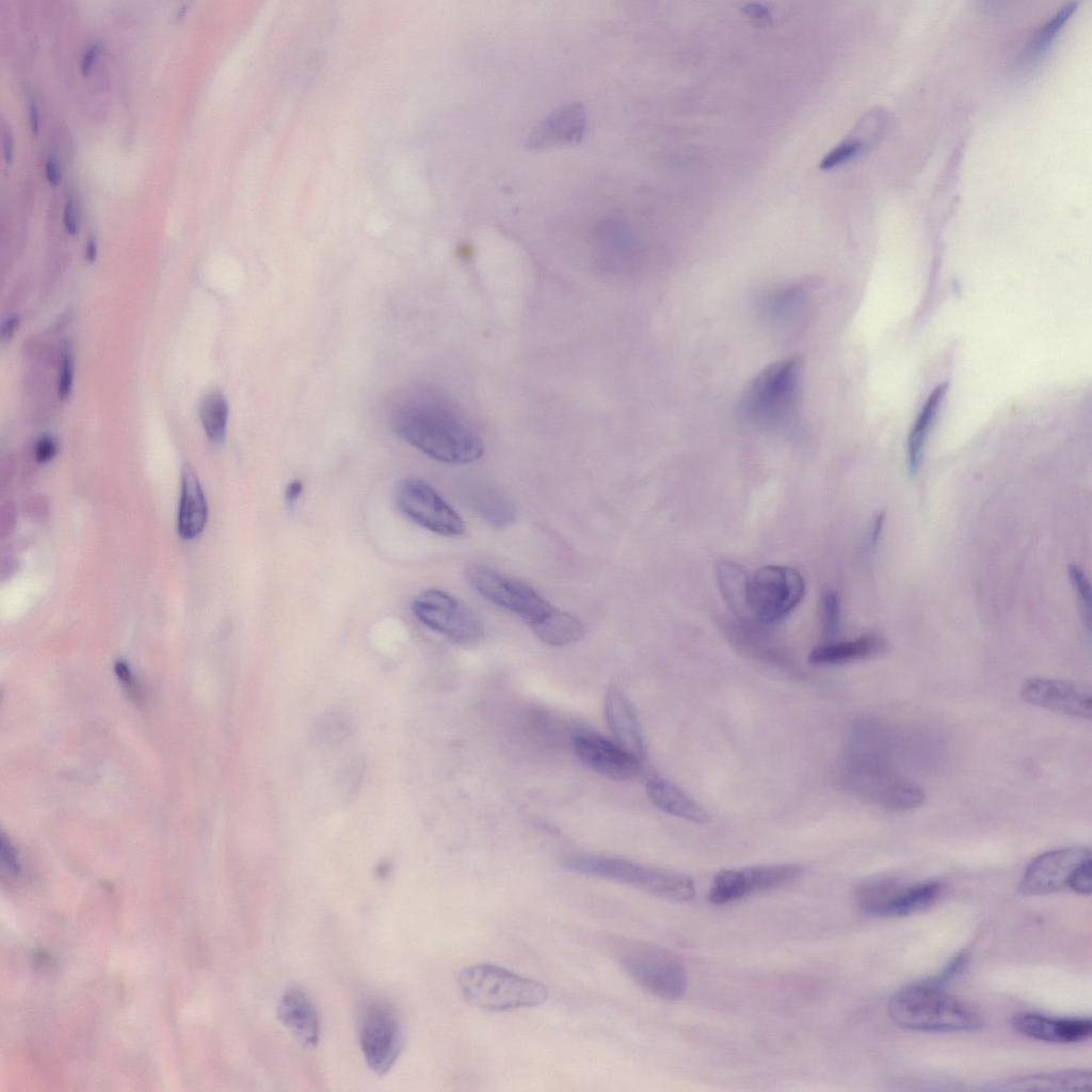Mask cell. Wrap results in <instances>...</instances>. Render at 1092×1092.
<instances>
[{"label":"cell","mask_w":1092,"mask_h":1092,"mask_svg":"<svg viewBox=\"0 0 1092 1092\" xmlns=\"http://www.w3.org/2000/svg\"><path fill=\"white\" fill-rule=\"evenodd\" d=\"M392 431L425 455L447 464H469L484 451L481 438L450 407L418 396L395 405Z\"/></svg>","instance_id":"6da1fadb"},{"label":"cell","mask_w":1092,"mask_h":1092,"mask_svg":"<svg viewBox=\"0 0 1092 1092\" xmlns=\"http://www.w3.org/2000/svg\"><path fill=\"white\" fill-rule=\"evenodd\" d=\"M840 778L855 796L890 809L915 808L926 798L919 785L882 762L854 733L842 757Z\"/></svg>","instance_id":"7a4b0ae2"},{"label":"cell","mask_w":1092,"mask_h":1092,"mask_svg":"<svg viewBox=\"0 0 1092 1092\" xmlns=\"http://www.w3.org/2000/svg\"><path fill=\"white\" fill-rule=\"evenodd\" d=\"M887 1013L895 1025L915 1031L967 1032L982 1026L980 1015L970 1006L925 982L896 992Z\"/></svg>","instance_id":"3957f363"},{"label":"cell","mask_w":1092,"mask_h":1092,"mask_svg":"<svg viewBox=\"0 0 1092 1092\" xmlns=\"http://www.w3.org/2000/svg\"><path fill=\"white\" fill-rule=\"evenodd\" d=\"M563 866L571 871L610 880L674 901L695 896L693 880L687 874L617 856L573 853Z\"/></svg>","instance_id":"277c9868"},{"label":"cell","mask_w":1092,"mask_h":1092,"mask_svg":"<svg viewBox=\"0 0 1092 1092\" xmlns=\"http://www.w3.org/2000/svg\"><path fill=\"white\" fill-rule=\"evenodd\" d=\"M457 984L471 1005L489 1011L536 1007L549 995L548 987L540 981L491 963L461 969Z\"/></svg>","instance_id":"5b68a950"},{"label":"cell","mask_w":1092,"mask_h":1092,"mask_svg":"<svg viewBox=\"0 0 1092 1092\" xmlns=\"http://www.w3.org/2000/svg\"><path fill=\"white\" fill-rule=\"evenodd\" d=\"M801 370L802 362L798 356L765 368L745 389L739 404L741 414L761 427L775 428L790 422L797 412Z\"/></svg>","instance_id":"8992f818"},{"label":"cell","mask_w":1092,"mask_h":1092,"mask_svg":"<svg viewBox=\"0 0 1092 1092\" xmlns=\"http://www.w3.org/2000/svg\"><path fill=\"white\" fill-rule=\"evenodd\" d=\"M613 949L624 971L652 995L664 1000H677L685 994L686 968L671 950L637 940L620 941Z\"/></svg>","instance_id":"52a82bcc"},{"label":"cell","mask_w":1092,"mask_h":1092,"mask_svg":"<svg viewBox=\"0 0 1092 1092\" xmlns=\"http://www.w3.org/2000/svg\"><path fill=\"white\" fill-rule=\"evenodd\" d=\"M470 585L489 603L519 616L533 632L560 609L526 582L485 564L466 569Z\"/></svg>","instance_id":"ba28073f"},{"label":"cell","mask_w":1092,"mask_h":1092,"mask_svg":"<svg viewBox=\"0 0 1092 1092\" xmlns=\"http://www.w3.org/2000/svg\"><path fill=\"white\" fill-rule=\"evenodd\" d=\"M805 584L791 567L767 565L749 577V621L770 625L782 621L802 600Z\"/></svg>","instance_id":"9c48e42d"},{"label":"cell","mask_w":1092,"mask_h":1092,"mask_svg":"<svg viewBox=\"0 0 1092 1092\" xmlns=\"http://www.w3.org/2000/svg\"><path fill=\"white\" fill-rule=\"evenodd\" d=\"M358 1037L368 1066L379 1075L387 1073L404 1043L396 1009L383 1000L367 1001L358 1015Z\"/></svg>","instance_id":"30bf717a"},{"label":"cell","mask_w":1092,"mask_h":1092,"mask_svg":"<svg viewBox=\"0 0 1092 1092\" xmlns=\"http://www.w3.org/2000/svg\"><path fill=\"white\" fill-rule=\"evenodd\" d=\"M412 610L424 626L456 643L472 644L483 637L484 628L477 614L446 591L420 592L413 599Z\"/></svg>","instance_id":"8fae6325"},{"label":"cell","mask_w":1092,"mask_h":1092,"mask_svg":"<svg viewBox=\"0 0 1092 1092\" xmlns=\"http://www.w3.org/2000/svg\"><path fill=\"white\" fill-rule=\"evenodd\" d=\"M942 886L934 881L901 885L892 879H876L856 889L860 909L871 916L900 917L922 911L940 897Z\"/></svg>","instance_id":"7c38bea8"},{"label":"cell","mask_w":1092,"mask_h":1092,"mask_svg":"<svg viewBox=\"0 0 1092 1092\" xmlns=\"http://www.w3.org/2000/svg\"><path fill=\"white\" fill-rule=\"evenodd\" d=\"M401 513L419 527L443 536H460L466 526L461 515L429 483L417 478L400 481L395 493Z\"/></svg>","instance_id":"4fadbf2b"},{"label":"cell","mask_w":1092,"mask_h":1092,"mask_svg":"<svg viewBox=\"0 0 1092 1092\" xmlns=\"http://www.w3.org/2000/svg\"><path fill=\"white\" fill-rule=\"evenodd\" d=\"M802 872V867L796 864L758 865L722 870L712 880L708 899L713 904L730 903L754 893L791 884Z\"/></svg>","instance_id":"5bb4252c"},{"label":"cell","mask_w":1092,"mask_h":1092,"mask_svg":"<svg viewBox=\"0 0 1092 1092\" xmlns=\"http://www.w3.org/2000/svg\"><path fill=\"white\" fill-rule=\"evenodd\" d=\"M571 740L581 762L605 777L630 781L638 777L642 771L641 761L591 728L575 727Z\"/></svg>","instance_id":"9a60e30c"},{"label":"cell","mask_w":1092,"mask_h":1092,"mask_svg":"<svg viewBox=\"0 0 1092 1092\" xmlns=\"http://www.w3.org/2000/svg\"><path fill=\"white\" fill-rule=\"evenodd\" d=\"M1089 857L1090 849L1082 846L1044 852L1028 864L1018 890L1024 896H1039L1065 888L1074 870Z\"/></svg>","instance_id":"2e32d148"},{"label":"cell","mask_w":1092,"mask_h":1092,"mask_svg":"<svg viewBox=\"0 0 1092 1092\" xmlns=\"http://www.w3.org/2000/svg\"><path fill=\"white\" fill-rule=\"evenodd\" d=\"M1021 696L1025 702L1047 710L1081 719L1091 717V690L1082 684L1054 678H1030L1023 682Z\"/></svg>","instance_id":"e0dca14e"},{"label":"cell","mask_w":1092,"mask_h":1092,"mask_svg":"<svg viewBox=\"0 0 1092 1092\" xmlns=\"http://www.w3.org/2000/svg\"><path fill=\"white\" fill-rule=\"evenodd\" d=\"M585 113L581 103L566 102L535 125L526 139L529 149L578 143L583 136Z\"/></svg>","instance_id":"ac0fdd59"},{"label":"cell","mask_w":1092,"mask_h":1092,"mask_svg":"<svg viewBox=\"0 0 1092 1092\" xmlns=\"http://www.w3.org/2000/svg\"><path fill=\"white\" fill-rule=\"evenodd\" d=\"M1011 1024L1022 1035L1049 1043L1081 1042L1089 1039L1092 1032L1090 1018H1057L1033 1012L1017 1013Z\"/></svg>","instance_id":"d6986e66"},{"label":"cell","mask_w":1092,"mask_h":1092,"mask_svg":"<svg viewBox=\"0 0 1092 1092\" xmlns=\"http://www.w3.org/2000/svg\"><path fill=\"white\" fill-rule=\"evenodd\" d=\"M604 713L614 742L643 762L645 748L639 720L632 703L619 688L607 689Z\"/></svg>","instance_id":"ffe728a7"},{"label":"cell","mask_w":1092,"mask_h":1092,"mask_svg":"<svg viewBox=\"0 0 1092 1092\" xmlns=\"http://www.w3.org/2000/svg\"><path fill=\"white\" fill-rule=\"evenodd\" d=\"M985 1091H1090L1091 1072L1065 1070L1054 1073L1031 1074L986 1083Z\"/></svg>","instance_id":"44dd1931"},{"label":"cell","mask_w":1092,"mask_h":1092,"mask_svg":"<svg viewBox=\"0 0 1092 1092\" xmlns=\"http://www.w3.org/2000/svg\"><path fill=\"white\" fill-rule=\"evenodd\" d=\"M280 1023L302 1043L314 1046L318 1043L320 1022L309 996L299 987L285 991L277 1005Z\"/></svg>","instance_id":"7402d4cb"},{"label":"cell","mask_w":1092,"mask_h":1092,"mask_svg":"<svg viewBox=\"0 0 1092 1092\" xmlns=\"http://www.w3.org/2000/svg\"><path fill=\"white\" fill-rule=\"evenodd\" d=\"M885 124L884 113L873 110L865 114L852 130L820 160L819 168L834 170L857 157L873 144Z\"/></svg>","instance_id":"603a6c76"},{"label":"cell","mask_w":1092,"mask_h":1092,"mask_svg":"<svg viewBox=\"0 0 1092 1092\" xmlns=\"http://www.w3.org/2000/svg\"><path fill=\"white\" fill-rule=\"evenodd\" d=\"M208 518L206 497L191 465L181 470V491L177 514V532L183 540L197 537L205 529Z\"/></svg>","instance_id":"cb8c5ba5"},{"label":"cell","mask_w":1092,"mask_h":1092,"mask_svg":"<svg viewBox=\"0 0 1092 1092\" xmlns=\"http://www.w3.org/2000/svg\"><path fill=\"white\" fill-rule=\"evenodd\" d=\"M646 793L657 808L669 815L697 824L709 821L708 813L700 804L663 777H649L646 782Z\"/></svg>","instance_id":"d4e9b609"},{"label":"cell","mask_w":1092,"mask_h":1092,"mask_svg":"<svg viewBox=\"0 0 1092 1092\" xmlns=\"http://www.w3.org/2000/svg\"><path fill=\"white\" fill-rule=\"evenodd\" d=\"M466 497L473 512L493 527L508 528L517 518L512 500L493 485L475 481L467 486Z\"/></svg>","instance_id":"484cf974"},{"label":"cell","mask_w":1092,"mask_h":1092,"mask_svg":"<svg viewBox=\"0 0 1092 1092\" xmlns=\"http://www.w3.org/2000/svg\"><path fill=\"white\" fill-rule=\"evenodd\" d=\"M886 641L876 633L864 635L850 641L831 642L815 647L808 661L817 665L841 664L881 654Z\"/></svg>","instance_id":"4316f807"},{"label":"cell","mask_w":1092,"mask_h":1092,"mask_svg":"<svg viewBox=\"0 0 1092 1092\" xmlns=\"http://www.w3.org/2000/svg\"><path fill=\"white\" fill-rule=\"evenodd\" d=\"M947 388L948 384L945 382L933 388L910 431L906 447V465L910 475H915L920 467L929 432L942 406Z\"/></svg>","instance_id":"83f0119b"},{"label":"cell","mask_w":1092,"mask_h":1092,"mask_svg":"<svg viewBox=\"0 0 1092 1092\" xmlns=\"http://www.w3.org/2000/svg\"><path fill=\"white\" fill-rule=\"evenodd\" d=\"M749 577L748 572L736 563L727 561L718 564L717 579L724 600L733 612L748 621Z\"/></svg>","instance_id":"f1b7e54d"},{"label":"cell","mask_w":1092,"mask_h":1092,"mask_svg":"<svg viewBox=\"0 0 1092 1092\" xmlns=\"http://www.w3.org/2000/svg\"><path fill=\"white\" fill-rule=\"evenodd\" d=\"M199 417L208 438L220 444L227 431L228 403L220 391L207 394L199 404Z\"/></svg>","instance_id":"f546056e"},{"label":"cell","mask_w":1092,"mask_h":1092,"mask_svg":"<svg viewBox=\"0 0 1092 1092\" xmlns=\"http://www.w3.org/2000/svg\"><path fill=\"white\" fill-rule=\"evenodd\" d=\"M806 291L803 285L796 284L772 293L766 305L770 319L776 323H786L792 320L802 309Z\"/></svg>","instance_id":"4dcf8cb0"},{"label":"cell","mask_w":1092,"mask_h":1092,"mask_svg":"<svg viewBox=\"0 0 1092 1092\" xmlns=\"http://www.w3.org/2000/svg\"><path fill=\"white\" fill-rule=\"evenodd\" d=\"M1076 6L1077 2L1074 1L1065 3L1039 29L1029 43L1027 50L1029 55L1039 57L1047 49L1063 25L1070 19Z\"/></svg>","instance_id":"1f68e13d"},{"label":"cell","mask_w":1092,"mask_h":1092,"mask_svg":"<svg viewBox=\"0 0 1092 1092\" xmlns=\"http://www.w3.org/2000/svg\"><path fill=\"white\" fill-rule=\"evenodd\" d=\"M822 630L826 638H833L838 633L840 626V603L838 595L826 592L821 603Z\"/></svg>","instance_id":"d6a6232c"},{"label":"cell","mask_w":1092,"mask_h":1092,"mask_svg":"<svg viewBox=\"0 0 1092 1092\" xmlns=\"http://www.w3.org/2000/svg\"><path fill=\"white\" fill-rule=\"evenodd\" d=\"M1069 577L1082 608V614L1085 615L1083 620L1089 625L1091 609V588L1089 580L1083 571L1075 564L1069 566Z\"/></svg>","instance_id":"836d02e7"},{"label":"cell","mask_w":1092,"mask_h":1092,"mask_svg":"<svg viewBox=\"0 0 1092 1092\" xmlns=\"http://www.w3.org/2000/svg\"><path fill=\"white\" fill-rule=\"evenodd\" d=\"M968 963V954L965 952L958 953L953 957L936 975L925 983L941 987L948 981L957 978L965 969Z\"/></svg>","instance_id":"e575fe53"},{"label":"cell","mask_w":1092,"mask_h":1092,"mask_svg":"<svg viewBox=\"0 0 1092 1092\" xmlns=\"http://www.w3.org/2000/svg\"><path fill=\"white\" fill-rule=\"evenodd\" d=\"M1067 887L1080 895H1090L1092 889L1091 857L1081 862L1070 878Z\"/></svg>","instance_id":"d590c367"},{"label":"cell","mask_w":1092,"mask_h":1092,"mask_svg":"<svg viewBox=\"0 0 1092 1092\" xmlns=\"http://www.w3.org/2000/svg\"><path fill=\"white\" fill-rule=\"evenodd\" d=\"M58 379V395L66 399L71 391L74 379V360L69 349L65 348L62 353L61 366Z\"/></svg>","instance_id":"8d00e7d4"},{"label":"cell","mask_w":1092,"mask_h":1092,"mask_svg":"<svg viewBox=\"0 0 1092 1092\" xmlns=\"http://www.w3.org/2000/svg\"><path fill=\"white\" fill-rule=\"evenodd\" d=\"M114 672L123 687L135 701L141 700V688L134 677L129 664L125 660H117L114 664Z\"/></svg>","instance_id":"74e56055"},{"label":"cell","mask_w":1092,"mask_h":1092,"mask_svg":"<svg viewBox=\"0 0 1092 1092\" xmlns=\"http://www.w3.org/2000/svg\"><path fill=\"white\" fill-rule=\"evenodd\" d=\"M58 452V444L51 436H44L38 439L35 446V459L38 463L51 461Z\"/></svg>","instance_id":"f35d334b"},{"label":"cell","mask_w":1092,"mask_h":1092,"mask_svg":"<svg viewBox=\"0 0 1092 1092\" xmlns=\"http://www.w3.org/2000/svg\"><path fill=\"white\" fill-rule=\"evenodd\" d=\"M63 223L66 230L69 234L76 235L78 232V218L76 213L75 204L71 197H68L64 204Z\"/></svg>","instance_id":"ab89813d"},{"label":"cell","mask_w":1092,"mask_h":1092,"mask_svg":"<svg viewBox=\"0 0 1092 1092\" xmlns=\"http://www.w3.org/2000/svg\"><path fill=\"white\" fill-rule=\"evenodd\" d=\"M884 520H885V514L884 513H880V514L877 515V517L874 518V520L872 523V526H871V529H870V531L868 533V537H867V542H866V549L869 552H872L874 550V548L877 547V544L879 542V539H880V535H881V532H882V529H883Z\"/></svg>","instance_id":"60d3db41"},{"label":"cell","mask_w":1092,"mask_h":1092,"mask_svg":"<svg viewBox=\"0 0 1092 1092\" xmlns=\"http://www.w3.org/2000/svg\"><path fill=\"white\" fill-rule=\"evenodd\" d=\"M1 847L3 861L6 864L7 868L15 873L20 872V865L16 856V852L12 845L10 844V841H6L3 836Z\"/></svg>","instance_id":"b9f144b4"},{"label":"cell","mask_w":1092,"mask_h":1092,"mask_svg":"<svg viewBox=\"0 0 1092 1092\" xmlns=\"http://www.w3.org/2000/svg\"><path fill=\"white\" fill-rule=\"evenodd\" d=\"M303 491H304V485L301 482V480H299V479L291 480L286 485V488H285V492H284L285 502L288 505L295 504L298 502V500L300 499V497L302 496Z\"/></svg>","instance_id":"7bdbcfd3"},{"label":"cell","mask_w":1092,"mask_h":1092,"mask_svg":"<svg viewBox=\"0 0 1092 1092\" xmlns=\"http://www.w3.org/2000/svg\"><path fill=\"white\" fill-rule=\"evenodd\" d=\"M14 521H15V518H14V508H13L11 502H6L2 507V509H1V516H0L1 535L7 534V533L10 534V531L13 530Z\"/></svg>","instance_id":"ee69618b"},{"label":"cell","mask_w":1092,"mask_h":1092,"mask_svg":"<svg viewBox=\"0 0 1092 1092\" xmlns=\"http://www.w3.org/2000/svg\"><path fill=\"white\" fill-rule=\"evenodd\" d=\"M45 175L47 180L52 184H57L61 180V170L53 156L47 157L45 161Z\"/></svg>","instance_id":"f6af8a7d"},{"label":"cell","mask_w":1092,"mask_h":1092,"mask_svg":"<svg viewBox=\"0 0 1092 1092\" xmlns=\"http://www.w3.org/2000/svg\"><path fill=\"white\" fill-rule=\"evenodd\" d=\"M2 144H3V156L9 162L13 156L14 139L10 128L4 127L2 130Z\"/></svg>","instance_id":"bcb514c9"},{"label":"cell","mask_w":1092,"mask_h":1092,"mask_svg":"<svg viewBox=\"0 0 1092 1092\" xmlns=\"http://www.w3.org/2000/svg\"><path fill=\"white\" fill-rule=\"evenodd\" d=\"M97 53V45L93 44L85 49L81 60V70L84 75L89 73Z\"/></svg>","instance_id":"7dc6e473"},{"label":"cell","mask_w":1092,"mask_h":1092,"mask_svg":"<svg viewBox=\"0 0 1092 1092\" xmlns=\"http://www.w3.org/2000/svg\"><path fill=\"white\" fill-rule=\"evenodd\" d=\"M18 322L19 320L17 316H11L4 321L1 328V337L3 340L10 339L14 335L18 326Z\"/></svg>","instance_id":"c3c4849f"},{"label":"cell","mask_w":1092,"mask_h":1092,"mask_svg":"<svg viewBox=\"0 0 1092 1092\" xmlns=\"http://www.w3.org/2000/svg\"><path fill=\"white\" fill-rule=\"evenodd\" d=\"M29 122L32 131L37 132L39 127V111L34 100L29 103Z\"/></svg>","instance_id":"681fc988"},{"label":"cell","mask_w":1092,"mask_h":1092,"mask_svg":"<svg viewBox=\"0 0 1092 1092\" xmlns=\"http://www.w3.org/2000/svg\"><path fill=\"white\" fill-rule=\"evenodd\" d=\"M97 255V244L94 237L89 238L85 245V258L87 261L93 262Z\"/></svg>","instance_id":"f907efd6"}]
</instances>
